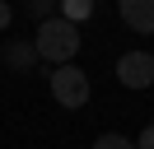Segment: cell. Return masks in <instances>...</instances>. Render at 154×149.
<instances>
[{"label": "cell", "mask_w": 154, "mask_h": 149, "mask_svg": "<svg viewBox=\"0 0 154 149\" xmlns=\"http://www.w3.org/2000/svg\"><path fill=\"white\" fill-rule=\"evenodd\" d=\"M33 47H38V56H42L47 65H70V61L79 56V23H70V19L51 14L47 23H38Z\"/></svg>", "instance_id": "obj_1"}, {"label": "cell", "mask_w": 154, "mask_h": 149, "mask_svg": "<svg viewBox=\"0 0 154 149\" xmlns=\"http://www.w3.org/2000/svg\"><path fill=\"white\" fill-rule=\"evenodd\" d=\"M89 93H94V84H89V74L79 70V65H56V70H51V98H56L66 112L84 107Z\"/></svg>", "instance_id": "obj_2"}, {"label": "cell", "mask_w": 154, "mask_h": 149, "mask_svg": "<svg viewBox=\"0 0 154 149\" xmlns=\"http://www.w3.org/2000/svg\"><path fill=\"white\" fill-rule=\"evenodd\" d=\"M117 84L154 89V51H122L117 56Z\"/></svg>", "instance_id": "obj_3"}, {"label": "cell", "mask_w": 154, "mask_h": 149, "mask_svg": "<svg viewBox=\"0 0 154 149\" xmlns=\"http://www.w3.org/2000/svg\"><path fill=\"white\" fill-rule=\"evenodd\" d=\"M117 14L131 33L140 37H154V0H117Z\"/></svg>", "instance_id": "obj_4"}, {"label": "cell", "mask_w": 154, "mask_h": 149, "mask_svg": "<svg viewBox=\"0 0 154 149\" xmlns=\"http://www.w3.org/2000/svg\"><path fill=\"white\" fill-rule=\"evenodd\" d=\"M38 61H42V56H38V47H33V42H10V47H5V65L19 70V74H28Z\"/></svg>", "instance_id": "obj_5"}, {"label": "cell", "mask_w": 154, "mask_h": 149, "mask_svg": "<svg viewBox=\"0 0 154 149\" xmlns=\"http://www.w3.org/2000/svg\"><path fill=\"white\" fill-rule=\"evenodd\" d=\"M89 14H94V0H61V19L70 23H84Z\"/></svg>", "instance_id": "obj_6"}, {"label": "cell", "mask_w": 154, "mask_h": 149, "mask_svg": "<svg viewBox=\"0 0 154 149\" xmlns=\"http://www.w3.org/2000/svg\"><path fill=\"white\" fill-rule=\"evenodd\" d=\"M94 149H135V140H126V135H117V130H103V135L94 140Z\"/></svg>", "instance_id": "obj_7"}, {"label": "cell", "mask_w": 154, "mask_h": 149, "mask_svg": "<svg viewBox=\"0 0 154 149\" xmlns=\"http://www.w3.org/2000/svg\"><path fill=\"white\" fill-rule=\"evenodd\" d=\"M56 5H61V0H23V9H28V14L38 19V23H47V19H51V9H56Z\"/></svg>", "instance_id": "obj_8"}, {"label": "cell", "mask_w": 154, "mask_h": 149, "mask_svg": "<svg viewBox=\"0 0 154 149\" xmlns=\"http://www.w3.org/2000/svg\"><path fill=\"white\" fill-rule=\"evenodd\" d=\"M135 149H154V121L140 130V135H135Z\"/></svg>", "instance_id": "obj_9"}, {"label": "cell", "mask_w": 154, "mask_h": 149, "mask_svg": "<svg viewBox=\"0 0 154 149\" xmlns=\"http://www.w3.org/2000/svg\"><path fill=\"white\" fill-rule=\"evenodd\" d=\"M14 23V9H10V0H0V33Z\"/></svg>", "instance_id": "obj_10"}]
</instances>
